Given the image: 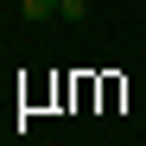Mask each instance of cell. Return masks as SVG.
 I'll use <instances>...</instances> for the list:
<instances>
[{"label": "cell", "mask_w": 146, "mask_h": 146, "mask_svg": "<svg viewBox=\"0 0 146 146\" xmlns=\"http://www.w3.org/2000/svg\"><path fill=\"white\" fill-rule=\"evenodd\" d=\"M57 19H89V0H57Z\"/></svg>", "instance_id": "6da1fadb"}, {"label": "cell", "mask_w": 146, "mask_h": 146, "mask_svg": "<svg viewBox=\"0 0 146 146\" xmlns=\"http://www.w3.org/2000/svg\"><path fill=\"white\" fill-rule=\"evenodd\" d=\"M26 19H57V0H26Z\"/></svg>", "instance_id": "7a4b0ae2"}]
</instances>
